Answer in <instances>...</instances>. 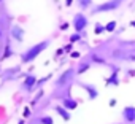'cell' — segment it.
Instances as JSON below:
<instances>
[{
	"mask_svg": "<svg viewBox=\"0 0 135 124\" xmlns=\"http://www.w3.org/2000/svg\"><path fill=\"white\" fill-rule=\"evenodd\" d=\"M49 45H51V38H46V40H43V41H38V43L29 46V48L21 54V62H22V64H30V62H33Z\"/></svg>",
	"mask_w": 135,
	"mask_h": 124,
	"instance_id": "obj_1",
	"label": "cell"
},
{
	"mask_svg": "<svg viewBox=\"0 0 135 124\" xmlns=\"http://www.w3.org/2000/svg\"><path fill=\"white\" fill-rule=\"evenodd\" d=\"M122 0H108V2H103L100 5H95L91 8V13L92 15H97V13H108V11H114L121 7Z\"/></svg>",
	"mask_w": 135,
	"mask_h": 124,
	"instance_id": "obj_2",
	"label": "cell"
},
{
	"mask_svg": "<svg viewBox=\"0 0 135 124\" xmlns=\"http://www.w3.org/2000/svg\"><path fill=\"white\" fill-rule=\"evenodd\" d=\"M76 73H75V69L73 67H70V69H67L65 72H62L60 75H59V78L54 81V86L57 88V89H60V88H65L67 84H69L70 81H72V78L75 77Z\"/></svg>",
	"mask_w": 135,
	"mask_h": 124,
	"instance_id": "obj_3",
	"label": "cell"
},
{
	"mask_svg": "<svg viewBox=\"0 0 135 124\" xmlns=\"http://www.w3.org/2000/svg\"><path fill=\"white\" fill-rule=\"evenodd\" d=\"M88 24H89V21H88V18H86L84 13H76V15L73 16L72 26H73V29H75L76 34H83L84 29L88 27Z\"/></svg>",
	"mask_w": 135,
	"mask_h": 124,
	"instance_id": "obj_4",
	"label": "cell"
},
{
	"mask_svg": "<svg viewBox=\"0 0 135 124\" xmlns=\"http://www.w3.org/2000/svg\"><path fill=\"white\" fill-rule=\"evenodd\" d=\"M10 35H11V38L15 40V41H18V43H22L24 41V35H26V30L19 26V24H13L11 26V29H10Z\"/></svg>",
	"mask_w": 135,
	"mask_h": 124,
	"instance_id": "obj_5",
	"label": "cell"
},
{
	"mask_svg": "<svg viewBox=\"0 0 135 124\" xmlns=\"http://www.w3.org/2000/svg\"><path fill=\"white\" fill-rule=\"evenodd\" d=\"M35 84H37V77L32 75V73H29V75H26V78H24V81H22V89L29 92V91L33 89Z\"/></svg>",
	"mask_w": 135,
	"mask_h": 124,
	"instance_id": "obj_6",
	"label": "cell"
},
{
	"mask_svg": "<svg viewBox=\"0 0 135 124\" xmlns=\"http://www.w3.org/2000/svg\"><path fill=\"white\" fill-rule=\"evenodd\" d=\"M81 88L88 92V97L91 99V100H95L97 97H99V91H97V88L94 86V84H88V83H81Z\"/></svg>",
	"mask_w": 135,
	"mask_h": 124,
	"instance_id": "obj_7",
	"label": "cell"
},
{
	"mask_svg": "<svg viewBox=\"0 0 135 124\" xmlns=\"http://www.w3.org/2000/svg\"><path fill=\"white\" fill-rule=\"evenodd\" d=\"M122 119L126 122H135V107H126L122 110Z\"/></svg>",
	"mask_w": 135,
	"mask_h": 124,
	"instance_id": "obj_8",
	"label": "cell"
},
{
	"mask_svg": "<svg viewBox=\"0 0 135 124\" xmlns=\"http://www.w3.org/2000/svg\"><path fill=\"white\" fill-rule=\"evenodd\" d=\"M62 107H64L65 110L72 111V110L78 108V102H76V100H75L73 97H70V96H65V97L62 99Z\"/></svg>",
	"mask_w": 135,
	"mask_h": 124,
	"instance_id": "obj_9",
	"label": "cell"
},
{
	"mask_svg": "<svg viewBox=\"0 0 135 124\" xmlns=\"http://www.w3.org/2000/svg\"><path fill=\"white\" fill-rule=\"evenodd\" d=\"M54 111L64 119V121H70L72 119V115H70V111L69 110H65L62 105H54Z\"/></svg>",
	"mask_w": 135,
	"mask_h": 124,
	"instance_id": "obj_10",
	"label": "cell"
},
{
	"mask_svg": "<svg viewBox=\"0 0 135 124\" xmlns=\"http://www.w3.org/2000/svg\"><path fill=\"white\" fill-rule=\"evenodd\" d=\"M119 67H113V73L110 75V78L107 80V86H118L119 84Z\"/></svg>",
	"mask_w": 135,
	"mask_h": 124,
	"instance_id": "obj_11",
	"label": "cell"
},
{
	"mask_svg": "<svg viewBox=\"0 0 135 124\" xmlns=\"http://www.w3.org/2000/svg\"><path fill=\"white\" fill-rule=\"evenodd\" d=\"M19 73V67H10V70H5L3 72V78L5 80H11L13 77H16Z\"/></svg>",
	"mask_w": 135,
	"mask_h": 124,
	"instance_id": "obj_12",
	"label": "cell"
},
{
	"mask_svg": "<svg viewBox=\"0 0 135 124\" xmlns=\"http://www.w3.org/2000/svg\"><path fill=\"white\" fill-rule=\"evenodd\" d=\"M11 56H15V53H13V49H11V45L7 43V45H5V51H3L2 57H0V60H7V59H10Z\"/></svg>",
	"mask_w": 135,
	"mask_h": 124,
	"instance_id": "obj_13",
	"label": "cell"
},
{
	"mask_svg": "<svg viewBox=\"0 0 135 124\" xmlns=\"http://www.w3.org/2000/svg\"><path fill=\"white\" fill-rule=\"evenodd\" d=\"M76 3L81 10H88V8H92L94 7V2L92 0H76Z\"/></svg>",
	"mask_w": 135,
	"mask_h": 124,
	"instance_id": "obj_14",
	"label": "cell"
},
{
	"mask_svg": "<svg viewBox=\"0 0 135 124\" xmlns=\"http://www.w3.org/2000/svg\"><path fill=\"white\" fill-rule=\"evenodd\" d=\"M89 69H91V62H83V64L75 70V73H76V75H83V73H86Z\"/></svg>",
	"mask_w": 135,
	"mask_h": 124,
	"instance_id": "obj_15",
	"label": "cell"
},
{
	"mask_svg": "<svg viewBox=\"0 0 135 124\" xmlns=\"http://www.w3.org/2000/svg\"><path fill=\"white\" fill-rule=\"evenodd\" d=\"M89 62H95V64H107V60H105L103 57H100L99 54H91Z\"/></svg>",
	"mask_w": 135,
	"mask_h": 124,
	"instance_id": "obj_16",
	"label": "cell"
},
{
	"mask_svg": "<svg viewBox=\"0 0 135 124\" xmlns=\"http://www.w3.org/2000/svg\"><path fill=\"white\" fill-rule=\"evenodd\" d=\"M116 27H118V22L116 21H110V22L105 24V32H114Z\"/></svg>",
	"mask_w": 135,
	"mask_h": 124,
	"instance_id": "obj_17",
	"label": "cell"
},
{
	"mask_svg": "<svg viewBox=\"0 0 135 124\" xmlns=\"http://www.w3.org/2000/svg\"><path fill=\"white\" fill-rule=\"evenodd\" d=\"M81 38H83V35H81V34H76V32H75V34H72V35H70V43H72V45H75V43L81 41Z\"/></svg>",
	"mask_w": 135,
	"mask_h": 124,
	"instance_id": "obj_18",
	"label": "cell"
},
{
	"mask_svg": "<svg viewBox=\"0 0 135 124\" xmlns=\"http://www.w3.org/2000/svg\"><path fill=\"white\" fill-rule=\"evenodd\" d=\"M94 32H95L97 35L103 34V32H105V26H103V24H100V22H97V24H95V27H94Z\"/></svg>",
	"mask_w": 135,
	"mask_h": 124,
	"instance_id": "obj_19",
	"label": "cell"
},
{
	"mask_svg": "<svg viewBox=\"0 0 135 124\" xmlns=\"http://www.w3.org/2000/svg\"><path fill=\"white\" fill-rule=\"evenodd\" d=\"M49 78H51V75H46L45 78H40V80H37V84H35V86H38V88H40V86H43V84H45V83H46Z\"/></svg>",
	"mask_w": 135,
	"mask_h": 124,
	"instance_id": "obj_20",
	"label": "cell"
},
{
	"mask_svg": "<svg viewBox=\"0 0 135 124\" xmlns=\"http://www.w3.org/2000/svg\"><path fill=\"white\" fill-rule=\"evenodd\" d=\"M41 97H43V91H40V92H38V94L35 96V99H33V102H32V105H35V103H37V102H38V100H40Z\"/></svg>",
	"mask_w": 135,
	"mask_h": 124,
	"instance_id": "obj_21",
	"label": "cell"
},
{
	"mask_svg": "<svg viewBox=\"0 0 135 124\" xmlns=\"http://www.w3.org/2000/svg\"><path fill=\"white\" fill-rule=\"evenodd\" d=\"M72 48H73V45H72V43H69L67 46H64V51H65V53H70V51H72Z\"/></svg>",
	"mask_w": 135,
	"mask_h": 124,
	"instance_id": "obj_22",
	"label": "cell"
},
{
	"mask_svg": "<svg viewBox=\"0 0 135 124\" xmlns=\"http://www.w3.org/2000/svg\"><path fill=\"white\" fill-rule=\"evenodd\" d=\"M29 116H30V108L26 107V108H24V118H29Z\"/></svg>",
	"mask_w": 135,
	"mask_h": 124,
	"instance_id": "obj_23",
	"label": "cell"
},
{
	"mask_svg": "<svg viewBox=\"0 0 135 124\" xmlns=\"http://www.w3.org/2000/svg\"><path fill=\"white\" fill-rule=\"evenodd\" d=\"M67 29H69V22H62V24H60V30H64V32H65Z\"/></svg>",
	"mask_w": 135,
	"mask_h": 124,
	"instance_id": "obj_24",
	"label": "cell"
},
{
	"mask_svg": "<svg viewBox=\"0 0 135 124\" xmlns=\"http://www.w3.org/2000/svg\"><path fill=\"white\" fill-rule=\"evenodd\" d=\"M80 56H81V54H80V53H72V57H73V59H78V57H80Z\"/></svg>",
	"mask_w": 135,
	"mask_h": 124,
	"instance_id": "obj_25",
	"label": "cell"
},
{
	"mask_svg": "<svg viewBox=\"0 0 135 124\" xmlns=\"http://www.w3.org/2000/svg\"><path fill=\"white\" fill-rule=\"evenodd\" d=\"M3 37V27H2V24H0V38Z\"/></svg>",
	"mask_w": 135,
	"mask_h": 124,
	"instance_id": "obj_26",
	"label": "cell"
},
{
	"mask_svg": "<svg viewBox=\"0 0 135 124\" xmlns=\"http://www.w3.org/2000/svg\"><path fill=\"white\" fill-rule=\"evenodd\" d=\"M18 124H26V119H24V118H22V119H19V121H18Z\"/></svg>",
	"mask_w": 135,
	"mask_h": 124,
	"instance_id": "obj_27",
	"label": "cell"
},
{
	"mask_svg": "<svg viewBox=\"0 0 135 124\" xmlns=\"http://www.w3.org/2000/svg\"><path fill=\"white\" fill-rule=\"evenodd\" d=\"M72 2H73V0H67V2H65V3H67V7H70V3H72Z\"/></svg>",
	"mask_w": 135,
	"mask_h": 124,
	"instance_id": "obj_28",
	"label": "cell"
},
{
	"mask_svg": "<svg viewBox=\"0 0 135 124\" xmlns=\"http://www.w3.org/2000/svg\"><path fill=\"white\" fill-rule=\"evenodd\" d=\"M132 26H133V27H135V21H132Z\"/></svg>",
	"mask_w": 135,
	"mask_h": 124,
	"instance_id": "obj_29",
	"label": "cell"
},
{
	"mask_svg": "<svg viewBox=\"0 0 135 124\" xmlns=\"http://www.w3.org/2000/svg\"><path fill=\"white\" fill-rule=\"evenodd\" d=\"M0 2H3V0H0Z\"/></svg>",
	"mask_w": 135,
	"mask_h": 124,
	"instance_id": "obj_30",
	"label": "cell"
}]
</instances>
